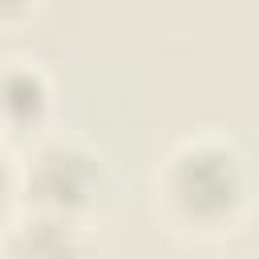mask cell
Here are the masks:
<instances>
[{"label":"cell","instance_id":"277c9868","mask_svg":"<svg viewBox=\"0 0 259 259\" xmlns=\"http://www.w3.org/2000/svg\"><path fill=\"white\" fill-rule=\"evenodd\" d=\"M45 97H49L45 73L28 61H12L8 73H4V109H8V117L12 121L36 117L45 109Z\"/></svg>","mask_w":259,"mask_h":259},{"label":"cell","instance_id":"7a4b0ae2","mask_svg":"<svg viewBox=\"0 0 259 259\" xmlns=\"http://www.w3.org/2000/svg\"><path fill=\"white\" fill-rule=\"evenodd\" d=\"M105 186L101 158L77 138H49L28 154L24 190L32 210H53L77 219Z\"/></svg>","mask_w":259,"mask_h":259},{"label":"cell","instance_id":"6da1fadb","mask_svg":"<svg viewBox=\"0 0 259 259\" xmlns=\"http://www.w3.org/2000/svg\"><path fill=\"white\" fill-rule=\"evenodd\" d=\"M162 190L170 206L198 227H214L231 219L247 194V170L243 154L214 134H198L182 142L162 170Z\"/></svg>","mask_w":259,"mask_h":259},{"label":"cell","instance_id":"3957f363","mask_svg":"<svg viewBox=\"0 0 259 259\" xmlns=\"http://www.w3.org/2000/svg\"><path fill=\"white\" fill-rule=\"evenodd\" d=\"M8 259H89V239L69 214L28 210L8 231Z\"/></svg>","mask_w":259,"mask_h":259}]
</instances>
